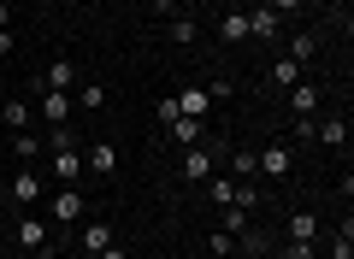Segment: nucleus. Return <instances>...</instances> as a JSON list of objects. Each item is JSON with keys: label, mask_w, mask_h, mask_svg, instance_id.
Instances as JSON below:
<instances>
[{"label": "nucleus", "mask_w": 354, "mask_h": 259, "mask_svg": "<svg viewBox=\"0 0 354 259\" xmlns=\"http://www.w3.org/2000/svg\"><path fill=\"white\" fill-rule=\"evenodd\" d=\"M254 171H260V177H290L295 171V153L283 148V142H272V148L254 153Z\"/></svg>", "instance_id": "nucleus-1"}, {"label": "nucleus", "mask_w": 354, "mask_h": 259, "mask_svg": "<svg viewBox=\"0 0 354 259\" xmlns=\"http://www.w3.org/2000/svg\"><path fill=\"white\" fill-rule=\"evenodd\" d=\"M12 236H18L24 253H48V218H36V212H24V218L12 224Z\"/></svg>", "instance_id": "nucleus-2"}, {"label": "nucleus", "mask_w": 354, "mask_h": 259, "mask_svg": "<svg viewBox=\"0 0 354 259\" xmlns=\"http://www.w3.org/2000/svg\"><path fill=\"white\" fill-rule=\"evenodd\" d=\"M6 195H12V207H24V212H30V207L41 200V177L24 165V171H12V189H6Z\"/></svg>", "instance_id": "nucleus-3"}, {"label": "nucleus", "mask_w": 354, "mask_h": 259, "mask_svg": "<svg viewBox=\"0 0 354 259\" xmlns=\"http://www.w3.org/2000/svg\"><path fill=\"white\" fill-rule=\"evenodd\" d=\"M36 118H48V124H71V95H59V88H41Z\"/></svg>", "instance_id": "nucleus-4"}, {"label": "nucleus", "mask_w": 354, "mask_h": 259, "mask_svg": "<svg viewBox=\"0 0 354 259\" xmlns=\"http://www.w3.org/2000/svg\"><path fill=\"white\" fill-rule=\"evenodd\" d=\"M213 171H218V153H207V148H183V177H189V183H207Z\"/></svg>", "instance_id": "nucleus-5"}, {"label": "nucleus", "mask_w": 354, "mask_h": 259, "mask_svg": "<svg viewBox=\"0 0 354 259\" xmlns=\"http://www.w3.org/2000/svg\"><path fill=\"white\" fill-rule=\"evenodd\" d=\"M83 212H88V200L77 189H59L53 195V224H83Z\"/></svg>", "instance_id": "nucleus-6"}, {"label": "nucleus", "mask_w": 354, "mask_h": 259, "mask_svg": "<svg viewBox=\"0 0 354 259\" xmlns=\"http://www.w3.org/2000/svg\"><path fill=\"white\" fill-rule=\"evenodd\" d=\"M0 124H6V130H30V124H36V106H30V100H18V95H6V106H0Z\"/></svg>", "instance_id": "nucleus-7"}, {"label": "nucleus", "mask_w": 354, "mask_h": 259, "mask_svg": "<svg viewBox=\"0 0 354 259\" xmlns=\"http://www.w3.org/2000/svg\"><path fill=\"white\" fill-rule=\"evenodd\" d=\"M177 112H183V118H201V124H207V112H213V95H207L201 83H189L183 95H177Z\"/></svg>", "instance_id": "nucleus-8"}, {"label": "nucleus", "mask_w": 354, "mask_h": 259, "mask_svg": "<svg viewBox=\"0 0 354 259\" xmlns=\"http://www.w3.org/2000/svg\"><path fill=\"white\" fill-rule=\"evenodd\" d=\"M83 171H95V177H113V171H118V148H113V142H95V148L83 153Z\"/></svg>", "instance_id": "nucleus-9"}, {"label": "nucleus", "mask_w": 354, "mask_h": 259, "mask_svg": "<svg viewBox=\"0 0 354 259\" xmlns=\"http://www.w3.org/2000/svg\"><path fill=\"white\" fill-rule=\"evenodd\" d=\"M290 118H319V88L307 83V77L290 88Z\"/></svg>", "instance_id": "nucleus-10"}, {"label": "nucleus", "mask_w": 354, "mask_h": 259, "mask_svg": "<svg viewBox=\"0 0 354 259\" xmlns=\"http://www.w3.org/2000/svg\"><path fill=\"white\" fill-rule=\"evenodd\" d=\"M278 24H283V18L272 12V6H254V12H248V41H266V36H278Z\"/></svg>", "instance_id": "nucleus-11"}, {"label": "nucleus", "mask_w": 354, "mask_h": 259, "mask_svg": "<svg viewBox=\"0 0 354 259\" xmlns=\"http://www.w3.org/2000/svg\"><path fill=\"white\" fill-rule=\"evenodd\" d=\"M313 142H325L330 153H342V148H348V124H342V118H325V124H313Z\"/></svg>", "instance_id": "nucleus-12"}, {"label": "nucleus", "mask_w": 354, "mask_h": 259, "mask_svg": "<svg viewBox=\"0 0 354 259\" xmlns=\"http://www.w3.org/2000/svg\"><path fill=\"white\" fill-rule=\"evenodd\" d=\"M195 36H201V24H195L189 12H177V18H165V41H177V48H189Z\"/></svg>", "instance_id": "nucleus-13"}, {"label": "nucleus", "mask_w": 354, "mask_h": 259, "mask_svg": "<svg viewBox=\"0 0 354 259\" xmlns=\"http://www.w3.org/2000/svg\"><path fill=\"white\" fill-rule=\"evenodd\" d=\"M201 130H207V124H201V118H177V124H171V130H165V136H171V142H177V148H201Z\"/></svg>", "instance_id": "nucleus-14"}, {"label": "nucleus", "mask_w": 354, "mask_h": 259, "mask_svg": "<svg viewBox=\"0 0 354 259\" xmlns=\"http://www.w3.org/2000/svg\"><path fill=\"white\" fill-rule=\"evenodd\" d=\"M113 247V224H83V253L95 259V253H106Z\"/></svg>", "instance_id": "nucleus-15"}, {"label": "nucleus", "mask_w": 354, "mask_h": 259, "mask_svg": "<svg viewBox=\"0 0 354 259\" xmlns=\"http://www.w3.org/2000/svg\"><path fill=\"white\" fill-rule=\"evenodd\" d=\"M218 41H248V12H225L218 18Z\"/></svg>", "instance_id": "nucleus-16"}, {"label": "nucleus", "mask_w": 354, "mask_h": 259, "mask_svg": "<svg viewBox=\"0 0 354 259\" xmlns=\"http://www.w3.org/2000/svg\"><path fill=\"white\" fill-rule=\"evenodd\" d=\"M290 242H319V218L313 212H290Z\"/></svg>", "instance_id": "nucleus-17"}, {"label": "nucleus", "mask_w": 354, "mask_h": 259, "mask_svg": "<svg viewBox=\"0 0 354 259\" xmlns=\"http://www.w3.org/2000/svg\"><path fill=\"white\" fill-rule=\"evenodd\" d=\"M41 83H48V88H59V95H65V88L77 83V65H71V59H53V65H48V77H41Z\"/></svg>", "instance_id": "nucleus-18"}, {"label": "nucleus", "mask_w": 354, "mask_h": 259, "mask_svg": "<svg viewBox=\"0 0 354 259\" xmlns=\"http://www.w3.org/2000/svg\"><path fill=\"white\" fill-rule=\"evenodd\" d=\"M330 259H354V218L337 224V236H330Z\"/></svg>", "instance_id": "nucleus-19"}, {"label": "nucleus", "mask_w": 354, "mask_h": 259, "mask_svg": "<svg viewBox=\"0 0 354 259\" xmlns=\"http://www.w3.org/2000/svg\"><path fill=\"white\" fill-rule=\"evenodd\" d=\"M218 230H230V236H248L254 224H248V212H242V207H218Z\"/></svg>", "instance_id": "nucleus-20"}, {"label": "nucleus", "mask_w": 354, "mask_h": 259, "mask_svg": "<svg viewBox=\"0 0 354 259\" xmlns=\"http://www.w3.org/2000/svg\"><path fill=\"white\" fill-rule=\"evenodd\" d=\"M53 171L59 177H83V153L77 148H53Z\"/></svg>", "instance_id": "nucleus-21"}, {"label": "nucleus", "mask_w": 354, "mask_h": 259, "mask_svg": "<svg viewBox=\"0 0 354 259\" xmlns=\"http://www.w3.org/2000/svg\"><path fill=\"white\" fill-rule=\"evenodd\" d=\"M207 253H213V259H236V236H230V230H213V236H207Z\"/></svg>", "instance_id": "nucleus-22"}, {"label": "nucleus", "mask_w": 354, "mask_h": 259, "mask_svg": "<svg viewBox=\"0 0 354 259\" xmlns=\"http://www.w3.org/2000/svg\"><path fill=\"white\" fill-rule=\"evenodd\" d=\"M207 195H213V207H230V195H236V177H207Z\"/></svg>", "instance_id": "nucleus-23"}, {"label": "nucleus", "mask_w": 354, "mask_h": 259, "mask_svg": "<svg viewBox=\"0 0 354 259\" xmlns=\"http://www.w3.org/2000/svg\"><path fill=\"white\" fill-rule=\"evenodd\" d=\"M77 106H83V112H101L106 106V88L101 83H83V88H77Z\"/></svg>", "instance_id": "nucleus-24"}, {"label": "nucleus", "mask_w": 354, "mask_h": 259, "mask_svg": "<svg viewBox=\"0 0 354 259\" xmlns=\"http://www.w3.org/2000/svg\"><path fill=\"white\" fill-rule=\"evenodd\" d=\"M272 83L295 88V83H301V65H295V59H278V65H272Z\"/></svg>", "instance_id": "nucleus-25"}, {"label": "nucleus", "mask_w": 354, "mask_h": 259, "mask_svg": "<svg viewBox=\"0 0 354 259\" xmlns=\"http://www.w3.org/2000/svg\"><path fill=\"white\" fill-rule=\"evenodd\" d=\"M12 148H18V160H36V153H41V136H30V130H18V136H12Z\"/></svg>", "instance_id": "nucleus-26"}, {"label": "nucleus", "mask_w": 354, "mask_h": 259, "mask_svg": "<svg viewBox=\"0 0 354 259\" xmlns=\"http://www.w3.org/2000/svg\"><path fill=\"white\" fill-rule=\"evenodd\" d=\"M153 118H160V130H171V124H177V118H183V112H177V95H165V100H160V106H153Z\"/></svg>", "instance_id": "nucleus-27"}, {"label": "nucleus", "mask_w": 354, "mask_h": 259, "mask_svg": "<svg viewBox=\"0 0 354 259\" xmlns=\"http://www.w3.org/2000/svg\"><path fill=\"white\" fill-rule=\"evenodd\" d=\"M230 207L254 212V207H260V189H254V183H236V195H230Z\"/></svg>", "instance_id": "nucleus-28"}, {"label": "nucleus", "mask_w": 354, "mask_h": 259, "mask_svg": "<svg viewBox=\"0 0 354 259\" xmlns=\"http://www.w3.org/2000/svg\"><path fill=\"white\" fill-rule=\"evenodd\" d=\"M313 48H319L313 36H290V59H295V65H307V59H313Z\"/></svg>", "instance_id": "nucleus-29"}, {"label": "nucleus", "mask_w": 354, "mask_h": 259, "mask_svg": "<svg viewBox=\"0 0 354 259\" xmlns=\"http://www.w3.org/2000/svg\"><path fill=\"white\" fill-rule=\"evenodd\" d=\"M230 177H260V171H254V153H248V148L230 153Z\"/></svg>", "instance_id": "nucleus-30"}, {"label": "nucleus", "mask_w": 354, "mask_h": 259, "mask_svg": "<svg viewBox=\"0 0 354 259\" xmlns=\"http://www.w3.org/2000/svg\"><path fill=\"white\" fill-rule=\"evenodd\" d=\"M266 6H272V12H278V18H290V12H301L307 0H266Z\"/></svg>", "instance_id": "nucleus-31"}, {"label": "nucleus", "mask_w": 354, "mask_h": 259, "mask_svg": "<svg viewBox=\"0 0 354 259\" xmlns=\"http://www.w3.org/2000/svg\"><path fill=\"white\" fill-rule=\"evenodd\" d=\"M153 18H160V24H165V18H177V0H153Z\"/></svg>", "instance_id": "nucleus-32"}, {"label": "nucleus", "mask_w": 354, "mask_h": 259, "mask_svg": "<svg viewBox=\"0 0 354 259\" xmlns=\"http://www.w3.org/2000/svg\"><path fill=\"white\" fill-rule=\"evenodd\" d=\"M95 259H130V253H124V247L113 242V247H106V253H95Z\"/></svg>", "instance_id": "nucleus-33"}, {"label": "nucleus", "mask_w": 354, "mask_h": 259, "mask_svg": "<svg viewBox=\"0 0 354 259\" xmlns=\"http://www.w3.org/2000/svg\"><path fill=\"white\" fill-rule=\"evenodd\" d=\"M0 59H12V36L6 30H0Z\"/></svg>", "instance_id": "nucleus-34"}, {"label": "nucleus", "mask_w": 354, "mask_h": 259, "mask_svg": "<svg viewBox=\"0 0 354 259\" xmlns=\"http://www.w3.org/2000/svg\"><path fill=\"white\" fill-rule=\"evenodd\" d=\"M6 24H12V6H6V0H0V30H6Z\"/></svg>", "instance_id": "nucleus-35"}, {"label": "nucleus", "mask_w": 354, "mask_h": 259, "mask_svg": "<svg viewBox=\"0 0 354 259\" xmlns=\"http://www.w3.org/2000/svg\"><path fill=\"white\" fill-rule=\"evenodd\" d=\"M0 253H6V236H0Z\"/></svg>", "instance_id": "nucleus-36"}, {"label": "nucleus", "mask_w": 354, "mask_h": 259, "mask_svg": "<svg viewBox=\"0 0 354 259\" xmlns=\"http://www.w3.org/2000/svg\"><path fill=\"white\" fill-rule=\"evenodd\" d=\"M342 6H348V0H342Z\"/></svg>", "instance_id": "nucleus-37"}, {"label": "nucleus", "mask_w": 354, "mask_h": 259, "mask_svg": "<svg viewBox=\"0 0 354 259\" xmlns=\"http://www.w3.org/2000/svg\"><path fill=\"white\" fill-rule=\"evenodd\" d=\"M0 259H6V253H0Z\"/></svg>", "instance_id": "nucleus-38"}]
</instances>
